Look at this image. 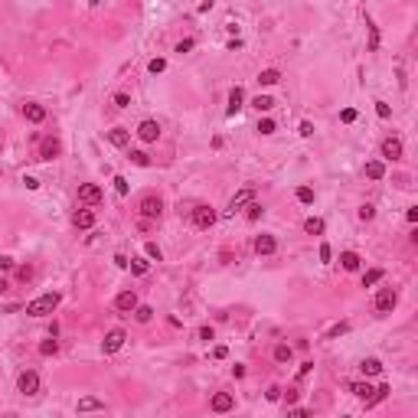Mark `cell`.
<instances>
[{
  "mask_svg": "<svg viewBox=\"0 0 418 418\" xmlns=\"http://www.w3.org/2000/svg\"><path fill=\"white\" fill-rule=\"evenodd\" d=\"M350 392L356 395V399H363V402H369V399H373V392H376V389L369 386V382H350Z\"/></svg>",
  "mask_w": 418,
  "mask_h": 418,
  "instance_id": "cell-20",
  "label": "cell"
},
{
  "mask_svg": "<svg viewBox=\"0 0 418 418\" xmlns=\"http://www.w3.org/2000/svg\"><path fill=\"white\" fill-rule=\"evenodd\" d=\"M111 183H115V193H118V196H128V190H131V186H128V180H124V177H115Z\"/></svg>",
  "mask_w": 418,
  "mask_h": 418,
  "instance_id": "cell-38",
  "label": "cell"
},
{
  "mask_svg": "<svg viewBox=\"0 0 418 418\" xmlns=\"http://www.w3.org/2000/svg\"><path fill=\"white\" fill-rule=\"evenodd\" d=\"M95 222H98L95 209H75V216H72V226L75 229H92Z\"/></svg>",
  "mask_w": 418,
  "mask_h": 418,
  "instance_id": "cell-14",
  "label": "cell"
},
{
  "mask_svg": "<svg viewBox=\"0 0 418 418\" xmlns=\"http://www.w3.org/2000/svg\"><path fill=\"white\" fill-rule=\"evenodd\" d=\"M124 340H128V333L121 330V327H115V330H108L104 333V340H101V353L104 356H111V353H118L124 346Z\"/></svg>",
  "mask_w": 418,
  "mask_h": 418,
  "instance_id": "cell-6",
  "label": "cell"
},
{
  "mask_svg": "<svg viewBox=\"0 0 418 418\" xmlns=\"http://www.w3.org/2000/svg\"><path fill=\"white\" fill-rule=\"evenodd\" d=\"M23 183H26V190H39V180L36 177H23Z\"/></svg>",
  "mask_w": 418,
  "mask_h": 418,
  "instance_id": "cell-54",
  "label": "cell"
},
{
  "mask_svg": "<svg viewBox=\"0 0 418 418\" xmlns=\"http://www.w3.org/2000/svg\"><path fill=\"white\" fill-rule=\"evenodd\" d=\"M134 134H137V141H144V144H157V137H160V124L147 118V121H141V124H137V131H134Z\"/></svg>",
  "mask_w": 418,
  "mask_h": 418,
  "instance_id": "cell-10",
  "label": "cell"
},
{
  "mask_svg": "<svg viewBox=\"0 0 418 418\" xmlns=\"http://www.w3.org/2000/svg\"><path fill=\"white\" fill-rule=\"evenodd\" d=\"M131 314H134L137 324H150V320H154V307H150V304H137Z\"/></svg>",
  "mask_w": 418,
  "mask_h": 418,
  "instance_id": "cell-22",
  "label": "cell"
},
{
  "mask_svg": "<svg viewBox=\"0 0 418 418\" xmlns=\"http://www.w3.org/2000/svg\"><path fill=\"white\" fill-rule=\"evenodd\" d=\"M297 134H301V137H310V134H314V124H310V121H301V128H297Z\"/></svg>",
  "mask_w": 418,
  "mask_h": 418,
  "instance_id": "cell-49",
  "label": "cell"
},
{
  "mask_svg": "<svg viewBox=\"0 0 418 418\" xmlns=\"http://www.w3.org/2000/svg\"><path fill=\"white\" fill-rule=\"evenodd\" d=\"M137 209H141L144 219H160V213H164V199H160L157 193H147V196L141 199V206H137Z\"/></svg>",
  "mask_w": 418,
  "mask_h": 418,
  "instance_id": "cell-7",
  "label": "cell"
},
{
  "mask_svg": "<svg viewBox=\"0 0 418 418\" xmlns=\"http://www.w3.org/2000/svg\"><path fill=\"white\" fill-rule=\"evenodd\" d=\"M262 216H265V206L262 203H255V199H252V203H245V219L248 222H258Z\"/></svg>",
  "mask_w": 418,
  "mask_h": 418,
  "instance_id": "cell-27",
  "label": "cell"
},
{
  "mask_svg": "<svg viewBox=\"0 0 418 418\" xmlns=\"http://www.w3.org/2000/svg\"><path fill=\"white\" fill-rule=\"evenodd\" d=\"M59 301H62V294H56V291L33 297V301L26 304V317H46V314H53L56 307H59Z\"/></svg>",
  "mask_w": 418,
  "mask_h": 418,
  "instance_id": "cell-1",
  "label": "cell"
},
{
  "mask_svg": "<svg viewBox=\"0 0 418 418\" xmlns=\"http://www.w3.org/2000/svg\"><path fill=\"white\" fill-rule=\"evenodd\" d=\"M304 232H307V235H324V219L307 216V219H304Z\"/></svg>",
  "mask_w": 418,
  "mask_h": 418,
  "instance_id": "cell-26",
  "label": "cell"
},
{
  "mask_svg": "<svg viewBox=\"0 0 418 418\" xmlns=\"http://www.w3.org/2000/svg\"><path fill=\"white\" fill-rule=\"evenodd\" d=\"M59 154H62L59 137H43V141H39V160H56Z\"/></svg>",
  "mask_w": 418,
  "mask_h": 418,
  "instance_id": "cell-12",
  "label": "cell"
},
{
  "mask_svg": "<svg viewBox=\"0 0 418 418\" xmlns=\"http://www.w3.org/2000/svg\"><path fill=\"white\" fill-rule=\"evenodd\" d=\"M209 408H213L216 415L232 412V408H235V395H232V392H216L213 399H209Z\"/></svg>",
  "mask_w": 418,
  "mask_h": 418,
  "instance_id": "cell-9",
  "label": "cell"
},
{
  "mask_svg": "<svg viewBox=\"0 0 418 418\" xmlns=\"http://www.w3.org/2000/svg\"><path fill=\"white\" fill-rule=\"evenodd\" d=\"M366 177L369 180H382L386 177V164H382V160H369L366 164Z\"/></svg>",
  "mask_w": 418,
  "mask_h": 418,
  "instance_id": "cell-23",
  "label": "cell"
},
{
  "mask_svg": "<svg viewBox=\"0 0 418 418\" xmlns=\"http://www.w3.org/2000/svg\"><path fill=\"white\" fill-rule=\"evenodd\" d=\"M216 219H219V213H216L213 206H206V203L193 206V213H190V222H193L196 229H213V226H216Z\"/></svg>",
  "mask_w": 418,
  "mask_h": 418,
  "instance_id": "cell-2",
  "label": "cell"
},
{
  "mask_svg": "<svg viewBox=\"0 0 418 418\" xmlns=\"http://www.w3.org/2000/svg\"><path fill=\"white\" fill-rule=\"evenodd\" d=\"M340 268L343 271H359L363 268V258L356 252H340Z\"/></svg>",
  "mask_w": 418,
  "mask_h": 418,
  "instance_id": "cell-18",
  "label": "cell"
},
{
  "mask_svg": "<svg viewBox=\"0 0 418 418\" xmlns=\"http://www.w3.org/2000/svg\"><path fill=\"white\" fill-rule=\"evenodd\" d=\"M226 356H229V346L216 343V346H213V359H226Z\"/></svg>",
  "mask_w": 418,
  "mask_h": 418,
  "instance_id": "cell-46",
  "label": "cell"
},
{
  "mask_svg": "<svg viewBox=\"0 0 418 418\" xmlns=\"http://www.w3.org/2000/svg\"><path fill=\"white\" fill-rule=\"evenodd\" d=\"M229 53H235V49H242V39H229V46H226Z\"/></svg>",
  "mask_w": 418,
  "mask_h": 418,
  "instance_id": "cell-56",
  "label": "cell"
},
{
  "mask_svg": "<svg viewBox=\"0 0 418 418\" xmlns=\"http://www.w3.org/2000/svg\"><path fill=\"white\" fill-rule=\"evenodd\" d=\"M193 46H196V39H180V43H177V49H173V53H180V56H183V53H190Z\"/></svg>",
  "mask_w": 418,
  "mask_h": 418,
  "instance_id": "cell-44",
  "label": "cell"
},
{
  "mask_svg": "<svg viewBox=\"0 0 418 418\" xmlns=\"http://www.w3.org/2000/svg\"><path fill=\"white\" fill-rule=\"evenodd\" d=\"M104 137H108L111 147H128L131 144V131L128 128H111V131H104Z\"/></svg>",
  "mask_w": 418,
  "mask_h": 418,
  "instance_id": "cell-15",
  "label": "cell"
},
{
  "mask_svg": "<svg viewBox=\"0 0 418 418\" xmlns=\"http://www.w3.org/2000/svg\"><path fill=\"white\" fill-rule=\"evenodd\" d=\"M23 118L30 124H39V121H46V108H43V104H36V101H26L23 104Z\"/></svg>",
  "mask_w": 418,
  "mask_h": 418,
  "instance_id": "cell-17",
  "label": "cell"
},
{
  "mask_svg": "<svg viewBox=\"0 0 418 418\" xmlns=\"http://www.w3.org/2000/svg\"><path fill=\"white\" fill-rule=\"evenodd\" d=\"M376 49H379V26L369 23V53H376Z\"/></svg>",
  "mask_w": 418,
  "mask_h": 418,
  "instance_id": "cell-37",
  "label": "cell"
},
{
  "mask_svg": "<svg viewBox=\"0 0 418 418\" xmlns=\"http://www.w3.org/2000/svg\"><path fill=\"white\" fill-rule=\"evenodd\" d=\"M346 330H350V324H337V327L330 330V337H340V333H346Z\"/></svg>",
  "mask_w": 418,
  "mask_h": 418,
  "instance_id": "cell-55",
  "label": "cell"
},
{
  "mask_svg": "<svg viewBox=\"0 0 418 418\" xmlns=\"http://www.w3.org/2000/svg\"><path fill=\"white\" fill-rule=\"evenodd\" d=\"M291 359H294V350H291L288 343H278V346H275V363L284 366V363H291Z\"/></svg>",
  "mask_w": 418,
  "mask_h": 418,
  "instance_id": "cell-25",
  "label": "cell"
},
{
  "mask_svg": "<svg viewBox=\"0 0 418 418\" xmlns=\"http://www.w3.org/2000/svg\"><path fill=\"white\" fill-rule=\"evenodd\" d=\"M17 389L23 395H36L39 392V376L33 373V369H23V373L17 376Z\"/></svg>",
  "mask_w": 418,
  "mask_h": 418,
  "instance_id": "cell-8",
  "label": "cell"
},
{
  "mask_svg": "<svg viewBox=\"0 0 418 418\" xmlns=\"http://www.w3.org/2000/svg\"><path fill=\"white\" fill-rule=\"evenodd\" d=\"M405 219H408V222H418V206H408V209H405Z\"/></svg>",
  "mask_w": 418,
  "mask_h": 418,
  "instance_id": "cell-53",
  "label": "cell"
},
{
  "mask_svg": "<svg viewBox=\"0 0 418 418\" xmlns=\"http://www.w3.org/2000/svg\"><path fill=\"white\" fill-rule=\"evenodd\" d=\"M242 101H245V92H242V88L235 85L232 92H229V115H235V111H242V108H245Z\"/></svg>",
  "mask_w": 418,
  "mask_h": 418,
  "instance_id": "cell-19",
  "label": "cell"
},
{
  "mask_svg": "<svg viewBox=\"0 0 418 418\" xmlns=\"http://www.w3.org/2000/svg\"><path fill=\"white\" fill-rule=\"evenodd\" d=\"M278 82H281V72H278V69H265L258 75V85H278Z\"/></svg>",
  "mask_w": 418,
  "mask_h": 418,
  "instance_id": "cell-28",
  "label": "cell"
},
{
  "mask_svg": "<svg viewBox=\"0 0 418 418\" xmlns=\"http://www.w3.org/2000/svg\"><path fill=\"white\" fill-rule=\"evenodd\" d=\"M79 203L98 206V203H101V186H98V183H82V186H79Z\"/></svg>",
  "mask_w": 418,
  "mask_h": 418,
  "instance_id": "cell-11",
  "label": "cell"
},
{
  "mask_svg": "<svg viewBox=\"0 0 418 418\" xmlns=\"http://www.w3.org/2000/svg\"><path fill=\"white\" fill-rule=\"evenodd\" d=\"M17 278H20V281H30V278H33V268H30V265H23V268H17Z\"/></svg>",
  "mask_w": 418,
  "mask_h": 418,
  "instance_id": "cell-47",
  "label": "cell"
},
{
  "mask_svg": "<svg viewBox=\"0 0 418 418\" xmlns=\"http://www.w3.org/2000/svg\"><path fill=\"white\" fill-rule=\"evenodd\" d=\"M294 196H297V203H304V206H310V203H314V190H310V186H297Z\"/></svg>",
  "mask_w": 418,
  "mask_h": 418,
  "instance_id": "cell-31",
  "label": "cell"
},
{
  "mask_svg": "<svg viewBox=\"0 0 418 418\" xmlns=\"http://www.w3.org/2000/svg\"><path fill=\"white\" fill-rule=\"evenodd\" d=\"M359 373L363 376H379L382 373V363L376 356H369V359H363V363H359Z\"/></svg>",
  "mask_w": 418,
  "mask_h": 418,
  "instance_id": "cell-24",
  "label": "cell"
},
{
  "mask_svg": "<svg viewBox=\"0 0 418 418\" xmlns=\"http://www.w3.org/2000/svg\"><path fill=\"white\" fill-rule=\"evenodd\" d=\"M137 307V294L134 291H121V294L115 297V310H121V314H131Z\"/></svg>",
  "mask_w": 418,
  "mask_h": 418,
  "instance_id": "cell-16",
  "label": "cell"
},
{
  "mask_svg": "<svg viewBox=\"0 0 418 418\" xmlns=\"http://www.w3.org/2000/svg\"><path fill=\"white\" fill-rule=\"evenodd\" d=\"M255 252L265 255V258H268V255H275V252H278V239H275L271 232H262L258 239H255Z\"/></svg>",
  "mask_w": 418,
  "mask_h": 418,
  "instance_id": "cell-13",
  "label": "cell"
},
{
  "mask_svg": "<svg viewBox=\"0 0 418 418\" xmlns=\"http://www.w3.org/2000/svg\"><path fill=\"white\" fill-rule=\"evenodd\" d=\"M131 164L134 167H150V157L144 154V150H131Z\"/></svg>",
  "mask_w": 418,
  "mask_h": 418,
  "instance_id": "cell-35",
  "label": "cell"
},
{
  "mask_svg": "<svg viewBox=\"0 0 418 418\" xmlns=\"http://www.w3.org/2000/svg\"><path fill=\"white\" fill-rule=\"evenodd\" d=\"M395 304H399V294H395L392 288H379V291H376L373 307L379 310V314H392V310H395Z\"/></svg>",
  "mask_w": 418,
  "mask_h": 418,
  "instance_id": "cell-5",
  "label": "cell"
},
{
  "mask_svg": "<svg viewBox=\"0 0 418 418\" xmlns=\"http://www.w3.org/2000/svg\"><path fill=\"white\" fill-rule=\"evenodd\" d=\"M382 275H386L382 268H373V271H366V275H363V288H373V284H379V281H382Z\"/></svg>",
  "mask_w": 418,
  "mask_h": 418,
  "instance_id": "cell-29",
  "label": "cell"
},
{
  "mask_svg": "<svg viewBox=\"0 0 418 418\" xmlns=\"http://www.w3.org/2000/svg\"><path fill=\"white\" fill-rule=\"evenodd\" d=\"M111 104H115V108H128V104H131V95L128 92H115V95H111Z\"/></svg>",
  "mask_w": 418,
  "mask_h": 418,
  "instance_id": "cell-34",
  "label": "cell"
},
{
  "mask_svg": "<svg viewBox=\"0 0 418 418\" xmlns=\"http://www.w3.org/2000/svg\"><path fill=\"white\" fill-rule=\"evenodd\" d=\"M265 399H268V402H278V399H281V389H278V386H271L268 392H265Z\"/></svg>",
  "mask_w": 418,
  "mask_h": 418,
  "instance_id": "cell-50",
  "label": "cell"
},
{
  "mask_svg": "<svg viewBox=\"0 0 418 418\" xmlns=\"http://www.w3.org/2000/svg\"><path fill=\"white\" fill-rule=\"evenodd\" d=\"M252 108H255V111H271V108H275V98H268V95H258V98H252Z\"/></svg>",
  "mask_w": 418,
  "mask_h": 418,
  "instance_id": "cell-30",
  "label": "cell"
},
{
  "mask_svg": "<svg viewBox=\"0 0 418 418\" xmlns=\"http://www.w3.org/2000/svg\"><path fill=\"white\" fill-rule=\"evenodd\" d=\"M340 121H343V124H353V121H356V108H343V111H340Z\"/></svg>",
  "mask_w": 418,
  "mask_h": 418,
  "instance_id": "cell-43",
  "label": "cell"
},
{
  "mask_svg": "<svg viewBox=\"0 0 418 418\" xmlns=\"http://www.w3.org/2000/svg\"><path fill=\"white\" fill-rule=\"evenodd\" d=\"M297 395H301L297 389H288V392H284V402H288V405H294V402H297Z\"/></svg>",
  "mask_w": 418,
  "mask_h": 418,
  "instance_id": "cell-52",
  "label": "cell"
},
{
  "mask_svg": "<svg viewBox=\"0 0 418 418\" xmlns=\"http://www.w3.org/2000/svg\"><path fill=\"white\" fill-rule=\"evenodd\" d=\"M147 69H150L154 75H160V72L167 69V59H150V62H147Z\"/></svg>",
  "mask_w": 418,
  "mask_h": 418,
  "instance_id": "cell-42",
  "label": "cell"
},
{
  "mask_svg": "<svg viewBox=\"0 0 418 418\" xmlns=\"http://www.w3.org/2000/svg\"><path fill=\"white\" fill-rule=\"evenodd\" d=\"M379 154L386 157V160H402V157H405V147H402V137H395V134L382 137V144H379Z\"/></svg>",
  "mask_w": 418,
  "mask_h": 418,
  "instance_id": "cell-4",
  "label": "cell"
},
{
  "mask_svg": "<svg viewBox=\"0 0 418 418\" xmlns=\"http://www.w3.org/2000/svg\"><path fill=\"white\" fill-rule=\"evenodd\" d=\"M75 408H79V412H101L104 402L95 399V395H85V399H79V405H75Z\"/></svg>",
  "mask_w": 418,
  "mask_h": 418,
  "instance_id": "cell-21",
  "label": "cell"
},
{
  "mask_svg": "<svg viewBox=\"0 0 418 418\" xmlns=\"http://www.w3.org/2000/svg\"><path fill=\"white\" fill-rule=\"evenodd\" d=\"M13 265L17 262H13L10 255H0V271H13Z\"/></svg>",
  "mask_w": 418,
  "mask_h": 418,
  "instance_id": "cell-48",
  "label": "cell"
},
{
  "mask_svg": "<svg viewBox=\"0 0 418 418\" xmlns=\"http://www.w3.org/2000/svg\"><path fill=\"white\" fill-rule=\"evenodd\" d=\"M39 353H43V356H56V353H59V343H56V340H43V343H39Z\"/></svg>",
  "mask_w": 418,
  "mask_h": 418,
  "instance_id": "cell-32",
  "label": "cell"
},
{
  "mask_svg": "<svg viewBox=\"0 0 418 418\" xmlns=\"http://www.w3.org/2000/svg\"><path fill=\"white\" fill-rule=\"evenodd\" d=\"M232 373H235V379H242V376H245V366H242V363H235V366H232Z\"/></svg>",
  "mask_w": 418,
  "mask_h": 418,
  "instance_id": "cell-57",
  "label": "cell"
},
{
  "mask_svg": "<svg viewBox=\"0 0 418 418\" xmlns=\"http://www.w3.org/2000/svg\"><path fill=\"white\" fill-rule=\"evenodd\" d=\"M128 268L134 271V275H147V268H150V265L144 262V258H131V262H128Z\"/></svg>",
  "mask_w": 418,
  "mask_h": 418,
  "instance_id": "cell-33",
  "label": "cell"
},
{
  "mask_svg": "<svg viewBox=\"0 0 418 418\" xmlns=\"http://www.w3.org/2000/svg\"><path fill=\"white\" fill-rule=\"evenodd\" d=\"M144 252H147V258H154V262H164V252L157 248V242H147V245H144Z\"/></svg>",
  "mask_w": 418,
  "mask_h": 418,
  "instance_id": "cell-36",
  "label": "cell"
},
{
  "mask_svg": "<svg viewBox=\"0 0 418 418\" xmlns=\"http://www.w3.org/2000/svg\"><path fill=\"white\" fill-rule=\"evenodd\" d=\"M275 128H278V124L271 121V118H262V121H258V134H275Z\"/></svg>",
  "mask_w": 418,
  "mask_h": 418,
  "instance_id": "cell-39",
  "label": "cell"
},
{
  "mask_svg": "<svg viewBox=\"0 0 418 418\" xmlns=\"http://www.w3.org/2000/svg\"><path fill=\"white\" fill-rule=\"evenodd\" d=\"M330 258H333V252H330V245L324 242V245H320V262H330Z\"/></svg>",
  "mask_w": 418,
  "mask_h": 418,
  "instance_id": "cell-51",
  "label": "cell"
},
{
  "mask_svg": "<svg viewBox=\"0 0 418 418\" xmlns=\"http://www.w3.org/2000/svg\"><path fill=\"white\" fill-rule=\"evenodd\" d=\"M252 199H255V186L248 183V186H242V190L235 193L232 199H229V206L222 209V216H226V219H229V216H235L239 209H245V203H252Z\"/></svg>",
  "mask_w": 418,
  "mask_h": 418,
  "instance_id": "cell-3",
  "label": "cell"
},
{
  "mask_svg": "<svg viewBox=\"0 0 418 418\" xmlns=\"http://www.w3.org/2000/svg\"><path fill=\"white\" fill-rule=\"evenodd\" d=\"M359 219H363V222H369V219H373V216H376V206H369V203H363V206H359Z\"/></svg>",
  "mask_w": 418,
  "mask_h": 418,
  "instance_id": "cell-41",
  "label": "cell"
},
{
  "mask_svg": "<svg viewBox=\"0 0 418 418\" xmlns=\"http://www.w3.org/2000/svg\"><path fill=\"white\" fill-rule=\"evenodd\" d=\"M196 340L209 343V340H216V330H213V327H199V330H196Z\"/></svg>",
  "mask_w": 418,
  "mask_h": 418,
  "instance_id": "cell-40",
  "label": "cell"
},
{
  "mask_svg": "<svg viewBox=\"0 0 418 418\" xmlns=\"http://www.w3.org/2000/svg\"><path fill=\"white\" fill-rule=\"evenodd\" d=\"M376 115L379 118H392V108H389L386 101H376Z\"/></svg>",
  "mask_w": 418,
  "mask_h": 418,
  "instance_id": "cell-45",
  "label": "cell"
}]
</instances>
